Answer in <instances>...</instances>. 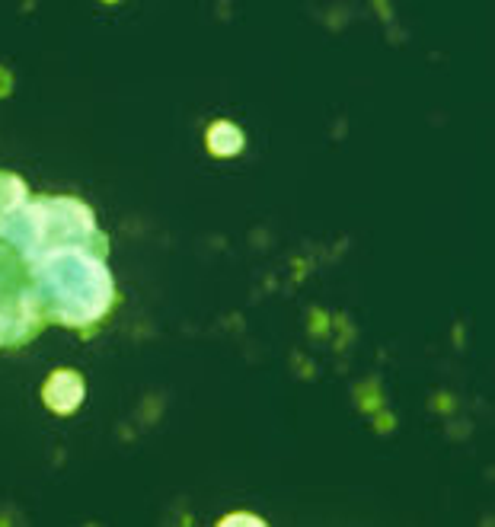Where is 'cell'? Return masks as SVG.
<instances>
[{"mask_svg": "<svg viewBox=\"0 0 495 527\" xmlns=\"http://www.w3.org/2000/svg\"><path fill=\"white\" fill-rule=\"evenodd\" d=\"M36 278L48 298L55 294L58 314L64 323L96 320L109 307V298H112L106 269L71 250H55L45 259V266L36 269Z\"/></svg>", "mask_w": 495, "mask_h": 527, "instance_id": "obj_1", "label": "cell"}, {"mask_svg": "<svg viewBox=\"0 0 495 527\" xmlns=\"http://www.w3.org/2000/svg\"><path fill=\"white\" fill-rule=\"evenodd\" d=\"M84 400V381L71 371H58L52 381L45 384V403L55 413H71V409Z\"/></svg>", "mask_w": 495, "mask_h": 527, "instance_id": "obj_2", "label": "cell"}, {"mask_svg": "<svg viewBox=\"0 0 495 527\" xmlns=\"http://www.w3.org/2000/svg\"><path fill=\"white\" fill-rule=\"evenodd\" d=\"M208 147L218 157H230V154H237L240 147H243V135H240V128L234 125H227V122H218L211 131H208Z\"/></svg>", "mask_w": 495, "mask_h": 527, "instance_id": "obj_3", "label": "cell"}]
</instances>
